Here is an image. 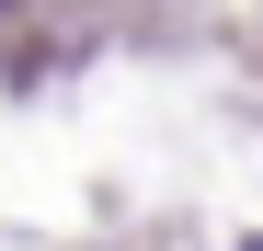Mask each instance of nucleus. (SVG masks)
<instances>
[{
	"mask_svg": "<svg viewBox=\"0 0 263 251\" xmlns=\"http://www.w3.org/2000/svg\"><path fill=\"white\" fill-rule=\"evenodd\" d=\"M0 12H12V0H0Z\"/></svg>",
	"mask_w": 263,
	"mask_h": 251,
	"instance_id": "1",
	"label": "nucleus"
},
{
	"mask_svg": "<svg viewBox=\"0 0 263 251\" xmlns=\"http://www.w3.org/2000/svg\"><path fill=\"white\" fill-rule=\"evenodd\" d=\"M252 251H263V240H252Z\"/></svg>",
	"mask_w": 263,
	"mask_h": 251,
	"instance_id": "2",
	"label": "nucleus"
}]
</instances>
